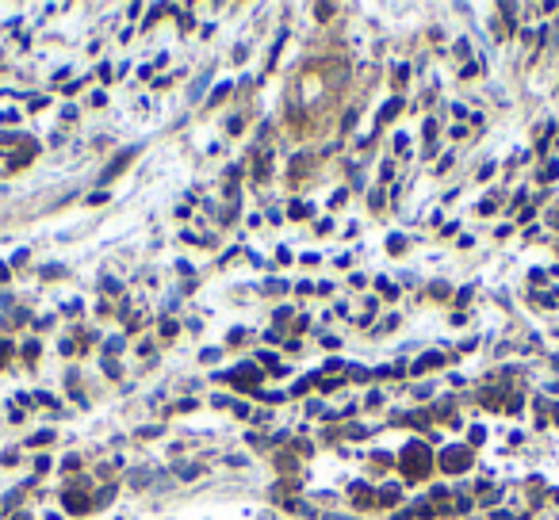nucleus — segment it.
<instances>
[{"label": "nucleus", "mask_w": 559, "mask_h": 520, "mask_svg": "<svg viewBox=\"0 0 559 520\" xmlns=\"http://www.w3.org/2000/svg\"><path fill=\"white\" fill-rule=\"evenodd\" d=\"M425 463H429V452L421 448V444L402 448V470H406L410 478H421V475H425Z\"/></svg>", "instance_id": "1"}, {"label": "nucleus", "mask_w": 559, "mask_h": 520, "mask_svg": "<svg viewBox=\"0 0 559 520\" xmlns=\"http://www.w3.org/2000/svg\"><path fill=\"white\" fill-rule=\"evenodd\" d=\"M441 463H444V470H460V467H467V463H472V452H444Z\"/></svg>", "instance_id": "2"}, {"label": "nucleus", "mask_w": 559, "mask_h": 520, "mask_svg": "<svg viewBox=\"0 0 559 520\" xmlns=\"http://www.w3.org/2000/svg\"><path fill=\"white\" fill-rule=\"evenodd\" d=\"M66 505L73 509V513H85V509H88V501L80 498V493H69V498H66Z\"/></svg>", "instance_id": "3"}]
</instances>
